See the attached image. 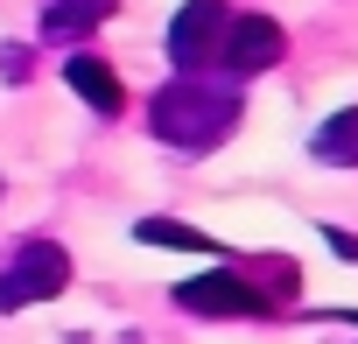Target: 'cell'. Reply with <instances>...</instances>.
I'll return each mask as SVG.
<instances>
[{"label": "cell", "mask_w": 358, "mask_h": 344, "mask_svg": "<svg viewBox=\"0 0 358 344\" xmlns=\"http://www.w3.org/2000/svg\"><path fill=\"white\" fill-rule=\"evenodd\" d=\"M323 239H330V253H337V260H358V239H351V232H337V225H330Z\"/></svg>", "instance_id": "10"}, {"label": "cell", "mask_w": 358, "mask_h": 344, "mask_svg": "<svg viewBox=\"0 0 358 344\" xmlns=\"http://www.w3.org/2000/svg\"><path fill=\"white\" fill-rule=\"evenodd\" d=\"M281 50H288V36H281L274 15H232L225 22V43H218V64L232 78H260V71L281 64Z\"/></svg>", "instance_id": "5"}, {"label": "cell", "mask_w": 358, "mask_h": 344, "mask_svg": "<svg viewBox=\"0 0 358 344\" xmlns=\"http://www.w3.org/2000/svg\"><path fill=\"white\" fill-rule=\"evenodd\" d=\"M225 22H232V8H225V0H183V15L169 22V64L183 71V78H197L204 64H218Z\"/></svg>", "instance_id": "3"}, {"label": "cell", "mask_w": 358, "mask_h": 344, "mask_svg": "<svg viewBox=\"0 0 358 344\" xmlns=\"http://www.w3.org/2000/svg\"><path fill=\"white\" fill-rule=\"evenodd\" d=\"M64 85H71L99 120H120V113H127V92H120V78H113V64H106V57L71 50V57H64Z\"/></svg>", "instance_id": "6"}, {"label": "cell", "mask_w": 358, "mask_h": 344, "mask_svg": "<svg viewBox=\"0 0 358 344\" xmlns=\"http://www.w3.org/2000/svg\"><path fill=\"white\" fill-rule=\"evenodd\" d=\"M134 239H148V246H176V253H225L211 232L176 225V218H141V225H134Z\"/></svg>", "instance_id": "9"}, {"label": "cell", "mask_w": 358, "mask_h": 344, "mask_svg": "<svg viewBox=\"0 0 358 344\" xmlns=\"http://www.w3.org/2000/svg\"><path fill=\"white\" fill-rule=\"evenodd\" d=\"M99 22H113V0H50V8H43V36L50 43H78Z\"/></svg>", "instance_id": "8"}, {"label": "cell", "mask_w": 358, "mask_h": 344, "mask_svg": "<svg viewBox=\"0 0 358 344\" xmlns=\"http://www.w3.org/2000/svg\"><path fill=\"white\" fill-rule=\"evenodd\" d=\"M71 288V253L57 239H22L0 267V316L15 309H36V302H57Z\"/></svg>", "instance_id": "2"}, {"label": "cell", "mask_w": 358, "mask_h": 344, "mask_svg": "<svg viewBox=\"0 0 358 344\" xmlns=\"http://www.w3.org/2000/svg\"><path fill=\"white\" fill-rule=\"evenodd\" d=\"M176 309H190V316H225V323H253V316H267V295H260L253 281H239L232 267H218V274H197V281L176 288Z\"/></svg>", "instance_id": "4"}, {"label": "cell", "mask_w": 358, "mask_h": 344, "mask_svg": "<svg viewBox=\"0 0 358 344\" xmlns=\"http://www.w3.org/2000/svg\"><path fill=\"white\" fill-rule=\"evenodd\" d=\"M232 127H239V92L211 85V78H176L148 99V134L183 155H211Z\"/></svg>", "instance_id": "1"}, {"label": "cell", "mask_w": 358, "mask_h": 344, "mask_svg": "<svg viewBox=\"0 0 358 344\" xmlns=\"http://www.w3.org/2000/svg\"><path fill=\"white\" fill-rule=\"evenodd\" d=\"M0 197H8V183H0Z\"/></svg>", "instance_id": "12"}, {"label": "cell", "mask_w": 358, "mask_h": 344, "mask_svg": "<svg viewBox=\"0 0 358 344\" xmlns=\"http://www.w3.org/2000/svg\"><path fill=\"white\" fill-rule=\"evenodd\" d=\"M309 155H316L323 169H358V106L330 113V120L309 134Z\"/></svg>", "instance_id": "7"}, {"label": "cell", "mask_w": 358, "mask_h": 344, "mask_svg": "<svg viewBox=\"0 0 358 344\" xmlns=\"http://www.w3.org/2000/svg\"><path fill=\"white\" fill-rule=\"evenodd\" d=\"M0 71H8V78H29V50H0Z\"/></svg>", "instance_id": "11"}]
</instances>
